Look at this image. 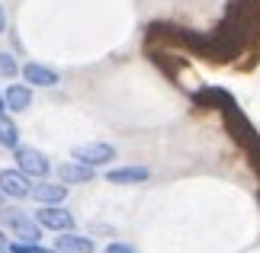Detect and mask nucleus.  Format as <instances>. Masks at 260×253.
<instances>
[{"mask_svg": "<svg viewBox=\"0 0 260 253\" xmlns=\"http://www.w3.org/2000/svg\"><path fill=\"white\" fill-rule=\"evenodd\" d=\"M0 225H10L13 234L19 240H26V244H39V237H42V225L29 221L19 208H0Z\"/></svg>", "mask_w": 260, "mask_h": 253, "instance_id": "nucleus-1", "label": "nucleus"}, {"mask_svg": "<svg viewBox=\"0 0 260 253\" xmlns=\"http://www.w3.org/2000/svg\"><path fill=\"white\" fill-rule=\"evenodd\" d=\"M71 157L96 170V167L113 164V160H116V148L106 144V141H87V144H77V148L71 151Z\"/></svg>", "mask_w": 260, "mask_h": 253, "instance_id": "nucleus-2", "label": "nucleus"}, {"mask_svg": "<svg viewBox=\"0 0 260 253\" xmlns=\"http://www.w3.org/2000/svg\"><path fill=\"white\" fill-rule=\"evenodd\" d=\"M13 160H16V167L23 170V173L36 176V179H45V176H48V170H52V164H48V157L42 154V151L26 148V144L13 148Z\"/></svg>", "mask_w": 260, "mask_h": 253, "instance_id": "nucleus-3", "label": "nucleus"}, {"mask_svg": "<svg viewBox=\"0 0 260 253\" xmlns=\"http://www.w3.org/2000/svg\"><path fill=\"white\" fill-rule=\"evenodd\" d=\"M36 221H39L45 231H58V234L74 231V215H71L68 208H61V205H39Z\"/></svg>", "mask_w": 260, "mask_h": 253, "instance_id": "nucleus-4", "label": "nucleus"}, {"mask_svg": "<svg viewBox=\"0 0 260 253\" xmlns=\"http://www.w3.org/2000/svg\"><path fill=\"white\" fill-rule=\"evenodd\" d=\"M29 173H23V170H0V189L7 192V199H26L32 196V183H29Z\"/></svg>", "mask_w": 260, "mask_h": 253, "instance_id": "nucleus-5", "label": "nucleus"}, {"mask_svg": "<svg viewBox=\"0 0 260 253\" xmlns=\"http://www.w3.org/2000/svg\"><path fill=\"white\" fill-rule=\"evenodd\" d=\"M23 80L29 87H55L61 77H58V70H52V67L39 64V61H29V64H23Z\"/></svg>", "mask_w": 260, "mask_h": 253, "instance_id": "nucleus-6", "label": "nucleus"}, {"mask_svg": "<svg viewBox=\"0 0 260 253\" xmlns=\"http://www.w3.org/2000/svg\"><path fill=\"white\" fill-rule=\"evenodd\" d=\"M93 176H96V170H93V167H87V164H81V160H68V164L58 167V179H61V183H68V186L90 183Z\"/></svg>", "mask_w": 260, "mask_h": 253, "instance_id": "nucleus-7", "label": "nucleus"}, {"mask_svg": "<svg viewBox=\"0 0 260 253\" xmlns=\"http://www.w3.org/2000/svg\"><path fill=\"white\" fill-rule=\"evenodd\" d=\"M32 199L39 202V205H61V202L68 199V183H39V186H32Z\"/></svg>", "mask_w": 260, "mask_h": 253, "instance_id": "nucleus-8", "label": "nucleus"}, {"mask_svg": "<svg viewBox=\"0 0 260 253\" xmlns=\"http://www.w3.org/2000/svg\"><path fill=\"white\" fill-rule=\"evenodd\" d=\"M151 176V170L148 167H116V170H109L106 179L113 186H128V183H145V179Z\"/></svg>", "mask_w": 260, "mask_h": 253, "instance_id": "nucleus-9", "label": "nucleus"}, {"mask_svg": "<svg viewBox=\"0 0 260 253\" xmlns=\"http://www.w3.org/2000/svg\"><path fill=\"white\" fill-rule=\"evenodd\" d=\"M55 250H61V253H93V240L77 234V231H64V234L55 240Z\"/></svg>", "mask_w": 260, "mask_h": 253, "instance_id": "nucleus-10", "label": "nucleus"}, {"mask_svg": "<svg viewBox=\"0 0 260 253\" xmlns=\"http://www.w3.org/2000/svg\"><path fill=\"white\" fill-rule=\"evenodd\" d=\"M4 99H7L10 113H23V109L32 106V87H29V84H13L4 93Z\"/></svg>", "mask_w": 260, "mask_h": 253, "instance_id": "nucleus-11", "label": "nucleus"}, {"mask_svg": "<svg viewBox=\"0 0 260 253\" xmlns=\"http://www.w3.org/2000/svg\"><path fill=\"white\" fill-rule=\"evenodd\" d=\"M0 144L10 148V151L19 148V128H16V122H13V119H10L7 113L0 116Z\"/></svg>", "mask_w": 260, "mask_h": 253, "instance_id": "nucleus-12", "label": "nucleus"}, {"mask_svg": "<svg viewBox=\"0 0 260 253\" xmlns=\"http://www.w3.org/2000/svg\"><path fill=\"white\" fill-rule=\"evenodd\" d=\"M16 74H19L16 58L10 55V52H0V77H16Z\"/></svg>", "mask_w": 260, "mask_h": 253, "instance_id": "nucleus-13", "label": "nucleus"}, {"mask_svg": "<svg viewBox=\"0 0 260 253\" xmlns=\"http://www.w3.org/2000/svg\"><path fill=\"white\" fill-rule=\"evenodd\" d=\"M106 253H138V250H132L128 244H109V247H106Z\"/></svg>", "mask_w": 260, "mask_h": 253, "instance_id": "nucleus-14", "label": "nucleus"}, {"mask_svg": "<svg viewBox=\"0 0 260 253\" xmlns=\"http://www.w3.org/2000/svg\"><path fill=\"white\" fill-rule=\"evenodd\" d=\"M0 253H10V240H7L4 231H0Z\"/></svg>", "mask_w": 260, "mask_h": 253, "instance_id": "nucleus-15", "label": "nucleus"}, {"mask_svg": "<svg viewBox=\"0 0 260 253\" xmlns=\"http://www.w3.org/2000/svg\"><path fill=\"white\" fill-rule=\"evenodd\" d=\"M4 32H7V10L0 7V35H4Z\"/></svg>", "mask_w": 260, "mask_h": 253, "instance_id": "nucleus-16", "label": "nucleus"}, {"mask_svg": "<svg viewBox=\"0 0 260 253\" xmlns=\"http://www.w3.org/2000/svg\"><path fill=\"white\" fill-rule=\"evenodd\" d=\"M32 253H61V250H45V247H36Z\"/></svg>", "mask_w": 260, "mask_h": 253, "instance_id": "nucleus-17", "label": "nucleus"}, {"mask_svg": "<svg viewBox=\"0 0 260 253\" xmlns=\"http://www.w3.org/2000/svg\"><path fill=\"white\" fill-rule=\"evenodd\" d=\"M4 109H7V99H4V93H0V116H4Z\"/></svg>", "mask_w": 260, "mask_h": 253, "instance_id": "nucleus-18", "label": "nucleus"}, {"mask_svg": "<svg viewBox=\"0 0 260 253\" xmlns=\"http://www.w3.org/2000/svg\"><path fill=\"white\" fill-rule=\"evenodd\" d=\"M4 199H7V192H4V189H0V205H4Z\"/></svg>", "mask_w": 260, "mask_h": 253, "instance_id": "nucleus-19", "label": "nucleus"}]
</instances>
